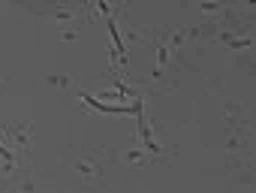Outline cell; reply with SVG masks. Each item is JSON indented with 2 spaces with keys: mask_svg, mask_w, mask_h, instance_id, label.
<instances>
[{
  "mask_svg": "<svg viewBox=\"0 0 256 193\" xmlns=\"http://www.w3.org/2000/svg\"><path fill=\"white\" fill-rule=\"evenodd\" d=\"M78 36H82L78 28L72 24V28H64V30L58 34V42H60V46H66V42H78Z\"/></svg>",
  "mask_w": 256,
  "mask_h": 193,
  "instance_id": "8fae6325",
  "label": "cell"
},
{
  "mask_svg": "<svg viewBox=\"0 0 256 193\" xmlns=\"http://www.w3.org/2000/svg\"><path fill=\"white\" fill-rule=\"evenodd\" d=\"M120 34H124V36H120L124 46H133V42H142L145 36H151V30H136V28H126V24L120 28Z\"/></svg>",
  "mask_w": 256,
  "mask_h": 193,
  "instance_id": "9c48e42d",
  "label": "cell"
},
{
  "mask_svg": "<svg viewBox=\"0 0 256 193\" xmlns=\"http://www.w3.org/2000/svg\"><path fill=\"white\" fill-rule=\"evenodd\" d=\"M199 12L214 18L220 12H226V0H199Z\"/></svg>",
  "mask_w": 256,
  "mask_h": 193,
  "instance_id": "ba28073f",
  "label": "cell"
},
{
  "mask_svg": "<svg viewBox=\"0 0 256 193\" xmlns=\"http://www.w3.org/2000/svg\"><path fill=\"white\" fill-rule=\"evenodd\" d=\"M4 84H6V82H4V78H0V88H4Z\"/></svg>",
  "mask_w": 256,
  "mask_h": 193,
  "instance_id": "5bb4252c",
  "label": "cell"
},
{
  "mask_svg": "<svg viewBox=\"0 0 256 193\" xmlns=\"http://www.w3.org/2000/svg\"><path fill=\"white\" fill-rule=\"evenodd\" d=\"M52 22L66 28V24H82L88 22V10H76V6H54L52 10Z\"/></svg>",
  "mask_w": 256,
  "mask_h": 193,
  "instance_id": "277c9868",
  "label": "cell"
},
{
  "mask_svg": "<svg viewBox=\"0 0 256 193\" xmlns=\"http://www.w3.org/2000/svg\"><path fill=\"white\" fill-rule=\"evenodd\" d=\"M226 115H229V127H241V124H244V121H241V118H244V109H241V106L229 103V106H226Z\"/></svg>",
  "mask_w": 256,
  "mask_h": 193,
  "instance_id": "30bf717a",
  "label": "cell"
},
{
  "mask_svg": "<svg viewBox=\"0 0 256 193\" xmlns=\"http://www.w3.org/2000/svg\"><path fill=\"white\" fill-rule=\"evenodd\" d=\"M202 40H205V30H202L199 24L187 28V42H190V46H202Z\"/></svg>",
  "mask_w": 256,
  "mask_h": 193,
  "instance_id": "7c38bea8",
  "label": "cell"
},
{
  "mask_svg": "<svg viewBox=\"0 0 256 193\" xmlns=\"http://www.w3.org/2000/svg\"><path fill=\"white\" fill-rule=\"evenodd\" d=\"M102 157H106V151L102 148H84V151H76L72 157H70V166H72V175L84 184V187H90V184H100V178H102Z\"/></svg>",
  "mask_w": 256,
  "mask_h": 193,
  "instance_id": "6da1fadb",
  "label": "cell"
},
{
  "mask_svg": "<svg viewBox=\"0 0 256 193\" xmlns=\"http://www.w3.org/2000/svg\"><path fill=\"white\" fill-rule=\"evenodd\" d=\"M46 88H54V90H72V88H76V78H72V76H46Z\"/></svg>",
  "mask_w": 256,
  "mask_h": 193,
  "instance_id": "52a82bcc",
  "label": "cell"
},
{
  "mask_svg": "<svg viewBox=\"0 0 256 193\" xmlns=\"http://www.w3.org/2000/svg\"><path fill=\"white\" fill-rule=\"evenodd\" d=\"M0 136L18 154H24V160H30V124H4L0 127Z\"/></svg>",
  "mask_w": 256,
  "mask_h": 193,
  "instance_id": "7a4b0ae2",
  "label": "cell"
},
{
  "mask_svg": "<svg viewBox=\"0 0 256 193\" xmlns=\"http://www.w3.org/2000/svg\"><path fill=\"white\" fill-rule=\"evenodd\" d=\"M163 40H166L169 52H178V48H184V46H187V28L181 24V28H175L172 34H163Z\"/></svg>",
  "mask_w": 256,
  "mask_h": 193,
  "instance_id": "8992f818",
  "label": "cell"
},
{
  "mask_svg": "<svg viewBox=\"0 0 256 193\" xmlns=\"http://www.w3.org/2000/svg\"><path fill=\"white\" fill-rule=\"evenodd\" d=\"M226 151H229V157H232V160H238V154H244V151H247V136H244V130H241V127H229Z\"/></svg>",
  "mask_w": 256,
  "mask_h": 193,
  "instance_id": "5b68a950",
  "label": "cell"
},
{
  "mask_svg": "<svg viewBox=\"0 0 256 193\" xmlns=\"http://www.w3.org/2000/svg\"><path fill=\"white\" fill-rule=\"evenodd\" d=\"M118 160H120V166H130V169H145V166H154L157 163V157L145 148V145H130V148H124L120 154H118Z\"/></svg>",
  "mask_w": 256,
  "mask_h": 193,
  "instance_id": "3957f363",
  "label": "cell"
},
{
  "mask_svg": "<svg viewBox=\"0 0 256 193\" xmlns=\"http://www.w3.org/2000/svg\"><path fill=\"white\" fill-rule=\"evenodd\" d=\"M36 187H42V181H34V178H22V181H16V190H36Z\"/></svg>",
  "mask_w": 256,
  "mask_h": 193,
  "instance_id": "4fadbf2b",
  "label": "cell"
}]
</instances>
